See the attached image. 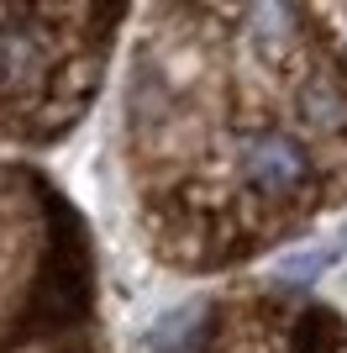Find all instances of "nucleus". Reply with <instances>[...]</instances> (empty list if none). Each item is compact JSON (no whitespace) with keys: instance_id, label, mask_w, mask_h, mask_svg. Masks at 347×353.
I'll use <instances>...</instances> for the list:
<instances>
[{"instance_id":"obj_4","label":"nucleus","mask_w":347,"mask_h":353,"mask_svg":"<svg viewBox=\"0 0 347 353\" xmlns=\"http://www.w3.org/2000/svg\"><path fill=\"white\" fill-rule=\"evenodd\" d=\"M342 243H347V227H342Z\"/></svg>"},{"instance_id":"obj_2","label":"nucleus","mask_w":347,"mask_h":353,"mask_svg":"<svg viewBox=\"0 0 347 353\" xmlns=\"http://www.w3.org/2000/svg\"><path fill=\"white\" fill-rule=\"evenodd\" d=\"M289 105H295V121L305 132H326V137H347V74L337 69H305L295 74V90H289Z\"/></svg>"},{"instance_id":"obj_3","label":"nucleus","mask_w":347,"mask_h":353,"mask_svg":"<svg viewBox=\"0 0 347 353\" xmlns=\"http://www.w3.org/2000/svg\"><path fill=\"white\" fill-rule=\"evenodd\" d=\"M332 264H337V253H332V248H316V253H289V259H284L279 269H284V280H295V285H311L316 274H326Z\"/></svg>"},{"instance_id":"obj_1","label":"nucleus","mask_w":347,"mask_h":353,"mask_svg":"<svg viewBox=\"0 0 347 353\" xmlns=\"http://www.w3.org/2000/svg\"><path fill=\"white\" fill-rule=\"evenodd\" d=\"M231 174H237V190L263 211H300L321 195L316 148L284 121H253L231 132Z\"/></svg>"}]
</instances>
